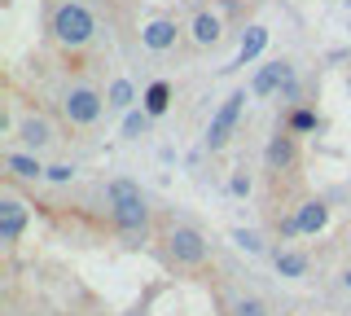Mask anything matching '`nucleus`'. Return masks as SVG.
Returning <instances> with one entry per match:
<instances>
[{
    "mask_svg": "<svg viewBox=\"0 0 351 316\" xmlns=\"http://www.w3.org/2000/svg\"><path fill=\"white\" fill-rule=\"evenodd\" d=\"M272 268H277L281 277L299 281V277H307V255L303 250H290V246H277L272 250Z\"/></svg>",
    "mask_w": 351,
    "mask_h": 316,
    "instance_id": "13",
    "label": "nucleus"
},
{
    "mask_svg": "<svg viewBox=\"0 0 351 316\" xmlns=\"http://www.w3.org/2000/svg\"><path fill=\"white\" fill-rule=\"evenodd\" d=\"M141 132H149V114H145V110H128V119H123V136H141Z\"/></svg>",
    "mask_w": 351,
    "mask_h": 316,
    "instance_id": "22",
    "label": "nucleus"
},
{
    "mask_svg": "<svg viewBox=\"0 0 351 316\" xmlns=\"http://www.w3.org/2000/svg\"><path fill=\"white\" fill-rule=\"evenodd\" d=\"M281 97H285V101H294V97H299V84L285 80V84H281Z\"/></svg>",
    "mask_w": 351,
    "mask_h": 316,
    "instance_id": "25",
    "label": "nucleus"
},
{
    "mask_svg": "<svg viewBox=\"0 0 351 316\" xmlns=\"http://www.w3.org/2000/svg\"><path fill=\"white\" fill-rule=\"evenodd\" d=\"M106 97L97 93V88H66V97H62V114H66V123H75V127H93L97 119H101V110H106Z\"/></svg>",
    "mask_w": 351,
    "mask_h": 316,
    "instance_id": "3",
    "label": "nucleus"
},
{
    "mask_svg": "<svg viewBox=\"0 0 351 316\" xmlns=\"http://www.w3.org/2000/svg\"><path fill=\"white\" fill-rule=\"evenodd\" d=\"M176 36H180V27L171 23V18H154V23L141 31V40H145V49H154V53H167L171 45H176Z\"/></svg>",
    "mask_w": 351,
    "mask_h": 316,
    "instance_id": "12",
    "label": "nucleus"
},
{
    "mask_svg": "<svg viewBox=\"0 0 351 316\" xmlns=\"http://www.w3.org/2000/svg\"><path fill=\"white\" fill-rule=\"evenodd\" d=\"M5 167L14 171L18 180H40L44 171H49V167H44V162H40L36 154H27V149H9V154H5Z\"/></svg>",
    "mask_w": 351,
    "mask_h": 316,
    "instance_id": "14",
    "label": "nucleus"
},
{
    "mask_svg": "<svg viewBox=\"0 0 351 316\" xmlns=\"http://www.w3.org/2000/svg\"><path fill=\"white\" fill-rule=\"evenodd\" d=\"M294 220H299V233L303 237H316L329 228V202L325 198H303L294 206Z\"/></svg>",
    "mask_w": 351,
    "mask_h": 316,
    "instance_id": "8",
    "label": "nucleus"
},
{
    "mask_svg": "<svg viewBox=\"0 0 351 316\" xmlns=\"http://www.w3.org/2000/svg\"><path fill=\"white\" fill-rule=\"evenodd\" d=\"M14 136L27 145V154H40V149L53 141V127H49V119H44V114H22L18 127H14Z\"/></svg>",
    "mask_w": 351,
    "mask_h": 316,
    "instance_id": "9",
    "label": "nucleus"
},
{
    "mask_svg": "<svg viewBox=\"0 0 351 316\" xmlns=\"http://www.w3.org/2000/svg\"><path fill=\"white\" fill-rule=\"evenodd\" d=\"M141 198H145V193H141L136 180H123V176H119V180L106 184V206H123V202H141Z\"/></svg>",
    "mask_w": 351,
    "mask_h": 316,
    "instance_id": "17",
    "label": "nucleus"
},
{
    "mask_svg": "<svg viewBox=\"0 0 351 316\" xmlns=\"http://www.w3.org/2000/svg\"><path fill=\"white\" fill-rule=\"evenodd\" d=\"M263 45H268V27H250L246 36H241V49H237V66H246V62H255Z\"/></svg>",
    "mask_w": 351,
    "mask_h": 316,
    "instance_id": "18",
    "label": "nucleus"
},
{
    "mask_svg": "<svg viewBox=\"0 0 351 316\" xmlns=\"http://www.w3.org/2000/svg\"><path fill=\"white\" fill-rule=\"evenodd\" d=\"M27 220H31V211L14 198V193H5V198H0V242L18 246L22 233H27Z\"/></svg>",
    "mask_w": 351,
    "mask_h": 316,
    "instance_id": "5",
    "label": "nucleus"
},
{
    "mask_svg": "<svg viewBox=\"0 0 351 316\" xmlns=\"http://www.w3.org/2000/svg\"><path fill=\"white\" fill-rule=\"evenodd\" d=\"M299 316H307V312H299Z\"/></svg>",
    "mask_w": 351,
    "mask_h": 316,
    "instance_id": "29",
    "label": "nucleus"
},
{
    "mask_svg": "<svg viewBox=\"0 0 351 316\" xmlns=\"http://www.w3.org/2000/svg\"><path fill=\"white\" fill-rule=\"evenodd\" d=\"M263 162H268V171H290L299 162V141L290 132H277L268 141V149H263Z\"/></svg>",
    "mask_w": 351,
    "mask_h": 316,
    "instance_id": "10",
    "label": "nucleus"
},
{
    "mask_svg": "<svg viewBox=\"0 0 351 316\" xmlns=\"http://www.w3.org/2000/svg\"><path fill=\"white\" fill-rule=\"evenodd\" d=\"M241 110H246V88H237V93L215 110L211 127H206V145H211V149H224L228 136H233V127H237V119H241Z\"/></svg>",
    "mask_w": 351,
    "mask_h": 316,
    "instance_id": "4",
    "label": "nucleus"
},
{
    "mask_svg": "<svg viewBox=\"0 0 351 316\" xmlns=\"http://www.w3.org/2000/svg\"><path fill=\"white\" fill-rule=\"evenodd\" d=\"M110 224H114L119 233H128V237H145L149 233V206H145V198H141V202H123V206H110Z\"/></svg>",
    "mask_w": 351,
    "mask_h": 316,
    "instance_id": "7",
    "label": "nucleus"
},
{
    "mask_svg": "<svg viewBox=\"0 0 351 316\" xmlns=\"http://www.w3.org/2000/svg\"><path fill=\"white\" fill-rule=\"evenodd\" d=\"M228 193H233V198H246V193H250V176H246V171H233V180H228Z\"/></svg>",
    "mask_w": 351,
    "mask_h": 316,
    "instance_id": "24",
    "label": "nucleus"
},
{
    "mask_svg": "<svg viewBox=\"0 0 351 316\" xmlns=\"http://www.w3.org/2000/svg\"><path fill=\"white\" fill-rule=\"evenodd\" d=\"M316 127H321V119H316V110H307V106H294V110L285 114V132H290V136L316 132Z\"/></svg>",
    "mask_w": 351,
    "mask_h": 316,
    "instance_id": "19",
    "label": "nucleus"
},
{
    "mask_svg": "<svg viewBox=\"0 0 351 316\" xmlns=\"http://www.w3.org/2000/svg\"><path fill=\"white\" fill-rule=\"evenodd\" d=\"M106 101L114 106V110H132V101H136V88H132V80H114L106 93Z\"/></svg>",
    "mask_w": 351,
    "mask_h": 316,
    "instance_id": "20",
    "label": "nucleus"
},
{
    "mask_svg": "<svg viewBox=\"0 0 351 316\" xmlns=\"http://www.w3.org/2000/svg\"><path fill=\"white\" fill-rule=\"evenodd\" d=\"M219 31H224V23H219V14H211V9H202V14L193 18V27H189V36H193V45H219Z\"/></svg>",
    "mask_w": 351,
    "mask_h": 316,
    "instance_id": "15",
    "label": "nucleus"
},
{
    "mask_svg": "<svg viewBox=\"0 0 351 316\" xmlns=\"http://www.w3.org/2000/svg\"><path fill=\"white\" fill-rule=\"evenodd\" d=\"M162 255H167L171 268L193 272L211 259V242H206V233L197 224H171L167 233H162Z\"/></svg>",
    "mask_w": 351,
    "mask_h": 316,
    "instance_id": "1",
    "label": "nucleus"
},
{
    "mask_svg": "<svg viewBox=\"0 0 351 316\" xmlns=\"http://www.w3.org/2000/svg\"><path fill=\"white\" fill-rule=\"evenodd\" d=\"M215 5L224 9V14H233V9H237V0H215Z\"/></svg>",
    "mask_w": 351,
    "mask_h": 316,
    "instance_id": "26",
    "label": "nucleus"
},
{
    "mask_svg": "<svg viewBox=\"0 0 351 316\" xmlns=\"http://www.w3.org/2000/svg\"><path fill=\"white\" fill-rule=\"evenodd\" d=\"M128 316H149V312H145V308H136V312H128Z\"/></svg>",
    "mask_w": 351,
    "mask_h": 316,
    "instance_id": "28",
    "label": "nucleus"
},
{
    "mask_svg": "<svg viewBox=\"0 0 351 316\" xmlns=\"http://www.w3.org/2000/svg\"><path fill=\"white\" fill-rule=\"evenodd\" d=\"M219 316H272V303L250 290H224L219 294Z\"/></svg>",
    "mask_w": 351,
    "mask_h": 316,
    "instance_id": "6",
    "label": "nucleus"
},
{
    "mask_svg": "<svg viewBox=\"0 0 351 316\" xmlns=\"http://www.w3.org/2000/svg\"><path fill=\"white\" fill-rule=\"evenodd\" d=\"M343 286H347V290H351V268H347V272H343Z\"/></svg>",
    "mask_w": 351,
    "mask_h": 316,
    "instance_id": "27",
    "label": "nucleus"
},
{
    "mask_svg": "<svg viewBox=\"0 0 351 316\" xmlns=\"http://www.w3.org/2000/svg\"><path fill=\"white\" fill-rule=\"evenodd\" d=\"M285 80H294V66H290V62H268V66L255 75L250 93H255V97H272V93H281Z\"/></svg>",
    "mask_w": 351,
    "mask_h": 316,
    "instance_id": "11",
    "label": "nucleus"
},
{
    "mask_svg": "<svg viewBox=\"0 0 351 316\" xmlns=\"http://www.w3.org/2000/svg\"><path fill=\"white\" fill-rule=\"evenodd\" d=\"M141 110H145L149 119H158V114H167V106H171V84L167 80H154L149 88H145V97H141Z\"/></svg>",
    "mask_w": 351,
    "mask_h": 316,
    "instance_id": "16",
    "label": "nucleus"
},
{
    "mask_svg": "<svg viewBox=\"0 0 351 316\" xmlns=\"http://www.w3.org/2000/svg\"><path fill=\"white\" fill-rule=\"evenodd\" d=\"M44 176H49L53 184H66V180H71V176H75V167H71V162H53V167H49V171H44Z\"/></svg>",
    "mask_w": 351,
    "mask_h": 316,
    "instance_id": "23",
    "label": "nucleus"
},
{
    "mask_svg": "<svg viewBox=\"0 0 351 316\" xmlns=\"http://www.w3.org/2000/svg\"><path fill=\"white\" fill-rule=\"evenodd\" d=\"M93 31H97V23H93V14H88L84 5H75V0L58 5V14H53V36H58V45L80 49V45L93 40Z\"/></svg>",
    "mask_w": 351,
    "mask_h": 316,
    "instance_id": "2",
    "label": "nucleus"
},
{
    "mask_svg": "<svg viewBox=\"0 0 351 316\" xmlns=\"http://www.w3.org/2000/svg\"><path fill=\"white\" fill-rule=\"evenodd\" d=\"M233 242H237V250H246V255H263V250H268L255 228H233Z\"/></svg>",
    "mask_w": 351,
    "mask_h": 316,
    "instance_id": "21",
    "label": "nucleus"
}]
</instances>
